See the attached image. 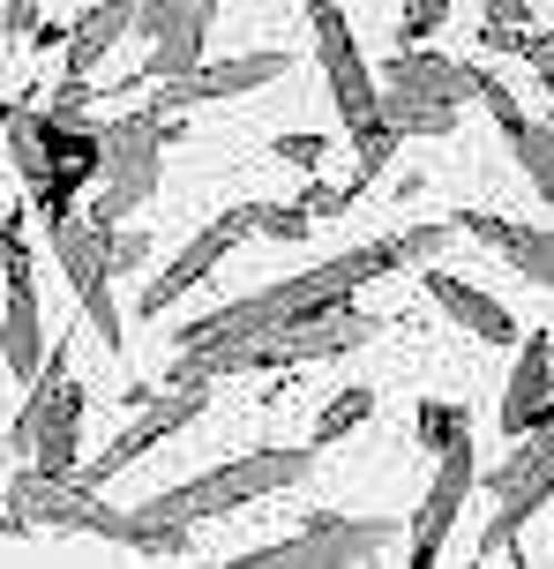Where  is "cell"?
Segmentation results:
<instances>
[{
	"instance_id": "cell-21",
	"label": "cell",
	"mask_w": 554,
	"mask_h": 569,
	"mask_svg": "<svg viewBox=\"0 0 554 569\" xmlns=\"http://www.w3.org/2000/svg\"><path fill=\"white\" fill-rule=\"evenodd\" d=\"M412 435H420V450H427V457H442L450 442H465V435H472V412H465V405H450V398H427V405H420V420H412Z\"/></svg>"
},
{
	"instance_id": "cell-26",
	"label": "cell",
	"mask_w": 554,
	"mask_h": 569,
	"mask_svg": "<svg viewBox=\"0 0 554 569\" xmlns=\"http://www.w3.org/2000/svg\"><path fill=\"white\" fill-rule=\"evenodd\" d=\"M278 158L300 172H322V158H330V136H315V128H300V136H278Z\"/></svg>"
},
{
	"instance_id": "cell-30",
	"label": "cell",
	"mask_w": 554,
	"mask_h": 569,
	"mask_svg": "<svg viewBox=\"0 0 554 569\" xmlns=\"http://www.w3.org/2000/svg\"><path fill=\"white\" fill-rule=\"evenodd\" d=\"M540 142H547V150H554V120H540Z\"/></svg>"
},
{
	"instance_id": "cell-9",
	"label": "cell",
	"mask_w": 554,
	"mask_h": 569,
	"mask_svg": "<svg viewBox=\"0 0 554 569\" xmlns=\"http://www.w3.org/2000/svg\"><path fill=\"white\" fill-rule=\"evenodd\" d=\"M210 23H218V0H135V38L150 46V60L120 83H98V90H150V83H180L203 68V46H210Z\"/></svg>"
},
{
	"instance_id": "cell-22",
	"label": "cell",
	"mask_w": 554,
	"mask_h": 569,
	"mask_svg": "<svg viewBox=\"0 0 554 569\" xmlns=\"http://www.w3.org/2000/svg\"><path fill=\"white\" fill-rule=\"evenodd\" d=\"M248 226L263 232V240H308V232H315V218H308V202L292 196V202H248Z\"/></svg>"
},
{
	"instance_id": "cell-13",
	"label": "cell",
	"mask_w": 554,
	"mask_h": 569,
	"mask_svg": "<svg viewBox=\"0 0 554 569\" xmlns=\"http://www.w3.org/2000/svg\"><path fill=\"white\" fill-rule=\"evenodd\" d=\"M472 487H480V457H472V435H465V442H450V450L435 457L427 502H420V510H412V525H405V562L412 569H427L442 555V540L457 532V510H465Z\"/></svg>"
},
{
	"instance_id": "cell-1",
	"label": "cell",
	"mask_w": 554,
	"mask_h": 569,
	"mask_svg": "<svg viewBox=\"0 0 554 569\" xmlns=\"http://www.w3.org/2000/svg\"><path fill=\"white\" fill-rule=\"evenodd\" d=\"M457 248V226H405V232H382L367 248H345V256L315 262L285 284H263V292H240V300H218L203 308L195 322H180L173 345H240V338H263L278 322H300V315H322V308H345L360 284L390 278V270H412V262H435Z\"/></svg>"
},
{
	"instance_id": "cell-18",
	"label": "cell",
	"mask_w": 554,
	"mask_h": 569,
	"mask_svg": "<svg viewBox=\"0 0 554 569\" xmlns=\"http://www.w3.org/2000/svg\"><path fill=\"white\" fill-rule=\"evenodd\" d=\"M427 300H435L457 330H472L480 345H517V315L502 308L495 292H480V284H465L457 270H427Z\"/></svg>"
},
{
	"instance_id": "cell-25",
	"label": "cell",
	"mask_w": 554,
	"mask_h": 569,
	"mask_svg": "<svg viewBox=\"0 0 554 569\" xmlns=\"http://www.w3.org/2000/svg\"><path fill=\"white\" fill-rule=\"evenodd\" d=\"M360 196H367L360 180H345V188H330L322 172H308V188H300V202H308V218H338V210H352Z\"/></svg>"
},
{
	"instance_id": "cell-27",
	"label": "cell",
	"mask_w": 554,
	"mask_h": 569,
	"mask_svg": "<svg viewBox=\"0 0 554 569\" xmlns=\"http://www.w3.org/2000/svg\"><path fill=\"white\" fill-rule=\"evenodd\" d=\"M517 60H525L540 83H554V23L547 30H525V38H517Z\"/></svg>"
},
{
	"instance_id": "cell-15",
	"label": "cell",
	"mask_w": 554,
	"mask_h": 569,
	"mask_svg": "<svg viewBox=\"0 0 554 569\" xmlns=\"http://www.w3.org/2000/svg\"><path fill=\"white\" fill-rule=\"evenodd\" d=\"M248 232H255V226H248V202L218 210V226H203V232H195V240H188V248H180L173 262H165V270H158V278L143 284V322H158L165 308H180V300H188V292H195V284H203L225 256H233Z\"/></svg>"
},
{
	"instance_id": "cell-24",
	"label": "cell",
	"mask_w": 554,
	"mask_h": 569,
	"mask_svg": "<svg viewBox=\"0 0 554 569\" xmlns=\"http://www.w3.org/2000/svg\"><path fill=\"white\" fill-rule=\"evenodd\" d=\"M450 8H457V0H405V16H397V46H427V38L450 23Z\"/></svg>"
},
{
	"instance_id": "cell-8",
	"label": "cell",
	"mask_w": 554,
	"mask_h": 569,
	"mask_svg": "<svg viewBox=\"0 0 554 569\" xmlns=\"http://www.w3.org/2000/svg\"><path fill=\"white\" fill-rule=\"evenodd\" d=\"M46 240H53V262H60V278H68V292H75L83 322L98 330V345L120 352L128 345V322L113 308V226L68 210V218H46Z\"/></svg>"
},
{
	"instance_id": "cell-32",
	"label": "cell",
	"mask_w": 554,
	"mask_h": 569,
	"mask_svg": "<svg viewBox=\"0 0 554 569\" xmlns=\"http://www.w3.org/2000/svg\"><path fill=\"white\" fill-rule=\"evenodd\" d=\"M0 136H8V106H0Z\"/></svg>"
},
{
	"instance_id": "cell-28",
	"label": "cell",
	"mask_w": 554,
	"mask_h": 569,
	"mask_svg": "<svg viewBox=\"0 0 554 569\" xmlns=\"http://www.w3.org/2000/svg\"><path fill=\"white\" fill-rule=\"evenodd\" d=\"M128 270H150V240L128 232V226H113V278H128Z\"/></svg>"
},
{
	"instance_id": "cell-20",
	"label": "cell",
	"mask_w": 554,
	"mask_h": 569,
	"mask_svg": "<svg viewBox=\"0 0 554 569\" xmlns=\"http://www.w3.org/2000/svg\"><path fill=\"white\" fill-rule=\"evenodd\" d=\"M367 412H375V390H367V382H345V390H338V398L315 412V435H308V442H315V450H322V442H345V435L367 420Z\"/></svg>"
},
{
	"instance_id": "cell-3",
	"label": "cell",
	"mask_w": 554,
	"mask_h": 569,
	"mask_svg": "<svg viewBox=\"0 0 554 569\" xmlns=\"http://www.w3.org/2000/svg\"><path fill=\"white\" fill-rule=\"evenodd\" d=\"M315 442H270V450H248V457H225V465H210L195 480L165 487V495H143L135 510L150 525H210V517H233L248 502H278L285 487H300L315 472Z\"/></svg>"
},
{
	"instance_id": "cell-16",
	"label": "cell",
	"mask_w": 554,
	"mask_h": 569,
	"mask_svg": "<svg viewBox=\"0 0 554 569\" xmlns=\"http://www.w3.org/2000/svg\"><path fill=\"white\" fill-rule=\"evenodd\" d=\"M554 412V338L547 330H525L517 338V368H510V382H502V435H525V427H540Z\"/></svg>"
},
{
	"instance_id": "cell-6",
	"label": "cell",
	"mask_w": 554,
	"mask_h": 569,
	"mask_svg": "<svg viewBox=\"0 0 554 569\" xmlns=\"http://www.w3.org/2000/svg\"><path fill=\"white\" fill-rule=\"evenodd\" d=\"M8 450L23 457L30 472L75 480V465H83V382L68 368V345H53L46 368L30 375L23 405H16V420H8Z\"/></svg>"
},
{
	"instance_id": "cell-12",
	"label": "cell",
	"mask_w": 554,
	"mask_h": 569,
	"mask_svg": "<svg viewBox=\"0 0 554 569\" xmlns=\"http://www.w3.org/2000/svg\"><path fill=\"white\" fill-rule=\"evenodd\" d=\"M203 405H210V390H158V382H150L143 412L120 427L98 457H83V465H75V480H83V487H105L113 472H128L135 457H150L158 442H173L180 427H195V420H203Z\"/></svg>"
},
{
	"instance_id": "cell-7",
	"label": "cell",
	"mask_w": 554,
	"mask_h": 569,
	"mask_svg": "<svg viewBox=\"0 0 554 569\" xmlns=\"http://www.w3.org/2000/svg\"><path fill=\"white\" fill-rule=\"evenodd\" d=\"M0 532L8 540H30V532H90V540L128 547L135 532V510H113L98 502V487L83 480H53V472H16V487L0 495Z\"/></svg>"
},
{
	"instance_id": "cell-11",
	"label": "cell",
	"mask_w": 554,
	"mask_h": 569,
	"mask_svg": "<svg viewBox=\"0 0 554 569\" xmlns=\"http://www.w3.org/2000/svg\"><path fill=\"white\" fill-rule=\"evenodd\" d=\"M308 30H315V60H322V90H330V106H338V128L360 136V128H375V76H367V60L352 46V23L338 0H308Z\"/></svg>"
},
{
	"instance_id": "cell-14",
	"label": "cell",
	"mask_w": 554,
	"mask_h": 569,
	"mask_svg": "<svg viewBox=\"0 0 554 569\" xmlns=\"http://www.w3.org/2000/svg\"><path fill=\"white\" fill-rule=\"evenodd\" d=\"M292 53H233V60H203L195 76L180 83H150V106L158 113H195V106H225V98H248L263 83H285Z\"/></svg>"
},
{
	"instance_id": "cell-29",
	"label": "cell",
	"mask_w": 554,
	"mask_h": 569,
	"mask_svg": "<svg viewBox=\"0 0 554 569\" xmlns=\"http://www.w3.org/2000/svg\"><path fill=\"white\" fill-rule=\"evenodd\" d=\"M0 30L8 38H38V0H0Z\"/></svg>"
},
{
	"instance_id": "cell-4",
	"label": "cell",
	"mask_w": 554,
	"mask_h": 569,
	"mask_svg": "<svg viewBox=\"0 0 554 569\" xmlns=\"http://www.w3.org/2000/svg\"><path fill=\"white\" fill-rule=\"evenodd\" d=\"M375 90H382L375 113L397 142H442V136H457V113L480 90V68L435 53V46H397Z\"/></svg>"
},
{
	"instance_id": "cell-10",
	"label": "cell",
	"mask_w": 554,
	"mask_h": 569,
	"mask_svg": "<svg viewBox=\"0 0 554 569\" xmlns=\"http://www.w3.org/2000/svg\"><path fill=\"white\" fill-rule=\"evenodd\" d=\"M397 547V517H338L315 510L292 540H270L240 562H263V569H352V562H382Z\"/></svg>"
},
{
	"instance_id": "cell-31",
	"label": "cell",
	"mask_w": 554,
	"mask_h": 569,
	"mask_svg": "<svg viewBox=\"0 0 554 569\" xmlns=\"http://www.w3.org/2000/svg\"><path fill=\"white\" fill-rule=\"evenodd\" d=\"M547 120H554V83H547Z\"/></svg>"
},
{
	"instance_id": "cell-23",
	"label": "cell",
	"mask_w": 554,
	"mask_h": 569,
	"mask_svg": "<svg viewBox=\"0 0 554 569\" xmlns=\"http://www.w3.org/2000/svg\"><path fill=\"white\" fill-rule=\"evenodd\" d=\"M480 8H487V30H480L487 53H517V38L532 30V0H480Z\"/></svg>"
},
{
	"instance_id": "cell-5",
	"label": "cell",
	"mask_w": 554,
	"mask_h": 569,
	"mask_svg": "<svg viewBox=\"0 0 554 569\" xmlns=\"http://www.w3.org/2000/svg\"><path fill=\"white\" fill-rule=\"evenodd\" d=\"M165 142H180V113H120L98 128V150H105V166H98V196H90V218L98 226H128L150 196H158V180H165Z\"/></svg>"
},
{
	"instance_id": "cell-17",
	"label": "cell",
	"mask_w": 554,
	"mask_h": 569,
	"mask_svg": "<svg viewBox=\"0 0 554 569\" xmlns=\"http://www.w3.org/2000/svg\"><path fill=\"white\" fill-rule=\"evenodd\" d=\"M457 232H472V240H487L517 278H532L540 292H554V232L547 226H525V218H495V210H465L457 218Z\"/></svg>"
},
{
	"instance_id": "cell-19",
	"label": "cell",
	"mask_w": 554,
	"mask_h": 569,
	"mask_svg": "<svg viewBox=\"0 0 554 569\" xmlns=\"http://www.w3.org/2000/svg\"><path fill=\"white\" fill-rule=\"evenodd\" d=\"M128 23H135V0H90L83 16L68 23V68H60V76L90 83V68H98V60L128 38Z\"/></svg>"
},
{
	"instance_id": "cell-2",
	"label": "cell",
	"mask_w": 554,
	"mask_h": 569,
	"mask_svg": "<svg viewBox=\"0 0 554 569\" xmlns=\"http://www.w3.org/2000/svg\"><path fill=\"white\" fill-rule=\"evenodd\" d=\"M390 315L367 308H322L300 315V322H278L263 338H240V345H180L173 368L158 375V390H218L225 375H270V368H308V360H338V352H360V345L382 338Z\"/></svg>"
}]
</instances>
